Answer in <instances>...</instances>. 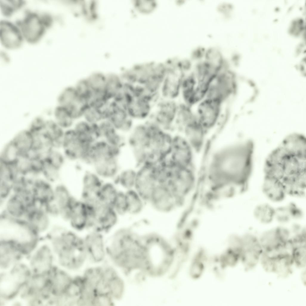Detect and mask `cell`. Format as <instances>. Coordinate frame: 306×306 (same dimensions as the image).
<instances>
[{"instance_id": "cell-1", "label": "cell", "mask_w": 306, "mask_h": 306, "mask_svg": "<svg viewBox=\"0 0 306 306\" xmlns=\"http://www.w3.org/2000/svg\"><path fill=\"white\" fill-rule=\"evenodd\" d=\"M306 141L294 133L286 137L268 156L264 178L280 184L287 194L304 195L306 186Z\"/></svg>"}, {"instance_id": "cell-2", "label": "cell", "mask_w": 306, "mask_h": 306, "mask_svg": "<svg viewBox=\"0 0 306 306\" xmlns=\"http://www.w3.org/2000/svg\"><path fill=\"white\" fill-rule=\"evenodd\" d=\"M69 228L61 227L49 235L60 264L70 270L81 267L88 258L82 236Z\"/></svg>"}, {"instance_id": "cell-3", "label": "cell", "mask_w": 306, "mask_h": 306, "mask_svg": "<svg viewBox=\"0 0 306 306\" xmlns=\"http://www.w3.org/2000/svg\"><path fill=\"white\" fill-rule=\"evenodd\" d=\"M159 96L151 94L141 85H129L125 96V107L135 122H143L151 117Z\"/></svg>"}, {"instance_id": "cell-4", "label": "cell", "mask_w": 306, "mask_h": 306, "mask_svg": "<svg viewBox=\"0 0 306 306\" xmlns=\"http://www.w3.org/2000/svg\"><path fill=\"white\" fill-rule=\"evenodd\" d=\"M126 146L134 163L140 164L147 160L150 155L149 136L146 121L135 123L126 136Z\"/></svg>"}, {"instance_id": "cell-5", "label": "cell", "mask_w": 306, "mask_h": 306, "mask_svg": "<svg viewBox=\"0 0 306 306\" xmlns=\"http://www.w3.org/2000/svg\"><path fill=\"white\" fill-rule=\"evenodd\" d=\"M146 121L149 135L150 159L152 162L158 163L167 157L173 133L163 129L151 119Z\"/></svg>"}, {"instance_id": "cell-6", "label": "cell", "mask_w": 306, "mask_h": 306, "mask_svg": "<svg viewBox=\"0 0 306 306\" xmlns=\"http://www.w3.org/2000/svg\"><path fill=\"white\" fill-rule=\"evenodd\" d=\"M260 260L267 272L274 273L282 278L287 277L292 273L294 262L289 249L269 253L263 251Z\"/></svg>"}, {"instance_id": "cell-7", "label": "cell", "mask_w": 306, "mask_h": 306, "mask_svg": "<svg viewBox=\"0 0 306 306\" xmlns=\"http://www.w3.org/2000/svg\"><path fill=\"white\" fill-rule=\"evenodd\" d=\"M192 147L183 134L175 132L172 134L170 151L166 158L176 167H191L193 156Z\"/></svg>"}, {"instance_id": "cell-8", "label": "cell", "mask_w": 306, "mask_h": 306, "mask_svg": "<svg viewBox=\"0 0 306 306\" xmlns=\"http://www.w3.org/2000/svg\"><path fill=\"white\" fill-rule=\"evenodd\" d=\"M119 217L112 207L99 201L92 206L89 230L107 235L116 227Z\"/></svg>"}, {"instance_id": "cell-9", "label": "cell", "mask_w": 306, "mask_h": 306, "mask_svg": "<svg viewBox=\"0 0 306 306\" xmlns=\"http://www.w3.org/2000/svg\"><path fill=\"white\" fill-rule=\"evenodd\" d=\"M179 104V101L159 98L154 105L150 118L164 130L173 133L175 131Z\"/></svg>"}, {"instance_id": "cell-10", "label": "cell", "mask_w": 306, "mask_h": 306, "mask_svg": "<svg viewBox=\"0 0 306 306\" xmlns=\"http://www.w3.org/2000/svg\"><path fill=\"white\" fill-rule=\"evenodd\" d=\"M224 104L218 100L205 97L193 107L198 120L205 130L216 124L221 115Z\"/></svg>"}, {"instance_id": "cell-11", "label": "cell", "mask_w": 306, "mask_h": 306, "mask_svg": "<svg viewBox=\"0 0 306 306\" xmlns=\"http://www.w3.org/2000/svg\"><path fill=\"white\" fill-rule=\"evenodd\" d=\"M92 144L82 141L72 127L65 131L60 149L67 161L81 163Z\"/></svg>"}, {"instance_id": "cell-12", "label": "cell", "mask_w": 306, "mask_h": 306, "mask_svg": "<svg viewBox=\"0 0 306 306\" xmlns=\"http://www.w3.org/2000/svg\"><path fill=\"white\" fill-rule=\"evenodd\" d=\"M157 163H146L137 167L134 186L144 198L151 197L154 189L158 184L157 175Z\"/></svg>"}, {"instance_id": "cell-13", "label": "cell", "mask_w": 306, "mask_h": 306, "mask_svg": "<svg viewBox=\"0 0 306 306\" xmlns=\"http://www.w3.org/2000/svg\"><path fill=\"white\" fill-rule=\"evenodd\" d=\"M123 149L113 146L102 139L96 140L90 146L82 163L91 168L100 161L120 159Z\"/></svg>"}, {"instance_id": "cell-14", "label": "cell", "mask_w": 306, "mask_h": 306, "mask_svg": "<svg viewBox=\"0 0 306 306\" xmlns=\"http://www.w3.org/2000/svg\"><path fill=\"white\" fill-rule=\"evenodd\" d=\"M105 119L109 121L118 131L125 136L131 131L135 123L123 105L113 100L105 110Z\"/></svg>"}, {"instance_id": "cell-15", "label": "cell", "mask_w": 306, "mask_h": 306, "mask_svg": "<svg viewBox=\"0 0 306 306\" xmlns=\"http://www.w3.org/2000/svg\"><path fill=\"white\" fill-rule=\"evenodd\" d=\"M103 181L91 168L84 169L80 178L78 198L86 202L98 199V193Z\"/></svg>"}, {"instance_id": "cell-16", "label": "cell", "mask_w": 306, "mask_h": 306, "mask_svg": "<svg viewBox=\"0 0 306 306\" xmlns=\"http://www.w3.org/2000/svg\"><path fill=\"white\" fill-rule=\"evenodd\" d=\"M290 237V230L279 226L264 231L259 239L263 251L269 252L287 247Z\"/></svg>"}, {"instance_id": "cell-17", "label": "cell", "mask_w": 306, "mask_h": 306, "mask_svg": "<svg viewBox=\"0 0 306 306\" xmlns=\"http://www.w3.org/2000/svg\"><path fill=\"white\" fill-rule=\"evenodd\" d=\"M82 235L88 258L92 262L99 263L102 261L107 255L105 234L99 232L89 230Z\"/></svg>"}, {"instance_id": "cell-18", "label": "cell", "mask_w": 306, "mask_h": 306, "mask_svg": "<svg viewBox=\"0 0 306 306\" xmlns=\"http://www.w3.org/2000/svg\"><path fill=\"white\" fill-rule=\"evenodd\" d=\"M242 246L240 259L246 270L254 268L260 260L263 252L259 238L249 233L242 240Z\"/></svg>"}, {"instance_id": "cell-19", "label": "cell", "mask_w": 306, "mask_h": 306, "mask_svg": "<svg viewBox=\"0 0 306 306\" xmlns=\"http://www.w3.org/2000/svg\"><path fill=\"white\" fill-rule=\"evenodd\" d=\"M52 218L37 204L28 209L23 220L39 236L47 235L53 227Z\"/></svg>"}, {"instance_id": "cell-20", "label": "cell", "mask_w": 306, "mask_h": 306, "mask_svg": "<svg viewBox=\"0 0 306 306\" xmlns=\"http://www.w3.org/2000/svg\"><path fill=\"white\" fill-rule=\"evenodd\" d=\"M178 69L167 68L159 92L160 98L179 101L182 81L185 75Z\"/></svg>"}, {"instance_id": "cell-21", "label": "cell", "mask_w": 306, "mask_h": 306, "mask_svg": "<svg viewBox=\"0 0 306 306\" xmlns=\"http://www.w3.org/2000/svg\"><path fill=\"white\" fill-rule=\"evenodd\" d=\"M89 215L86 203L78 197L71 207L67 222L69 227L79 233H84L89 228Z\"/></svg>"}, {"instance_id": "cell-22", "label": "cell", "mask_w": 306, "mask_h": 306, "mask_svg": "<svg viewBox=\"0 0 306 306\" xmlns=\"http://www.w3.org/2000/svg\"><path fill=\"white\" fill-rule=\"evenodd\" d=\"M31 188L39 206H44L54 201V185L42 176L32 178Z\"/></svg>"}, {"instance_id": "cell-23", "label": "cell", "mask_w": 306, "mask_h": 306, "mask_svg": "<svg viewBox=\"0 0 306 306\" xmlns=\"http://www.w3.org/2000/svg\"><path fill=\"white\" fill-rule=\"evenodd\" d=\"M44 22L36 14H28L20 24V31L22 36L29 42H36L43 33Z\"/></svg>"}, {"instance_id": "cell-24", "label": "cell", "mask_w": 306, "mask_h": 306, "mask_svg": "<svg viewBox=\"0 0 306 306\" xmlns=\"http://www.w3.org/2000/svg\"><path fill=\"white\" fill-rule=\"evenodd\" d=\"M97 125L100 139L122 149L126 147V137L118 131L109 121L104 119Z\"/></svg>"}, {"instance_id": "cell-25", "label": "cell", "mask_w": 306, "mask_h": 306, "mask_svg": "<svg viewBox=\"0 0 306 306\" xmlns=\"http://www.w3.org/2000/svg\"><path fill=\"white\" fill-rule=\"evenodd\" d=\"M0 214L13 219L21 220L24 219L27 208L21 198L12 193L0 204Z\"/></svg>"}, {"instance_id": "cell-26", "label": "cell", "mask_w": 306, "mask_h": 306, "mask_svg": "<svg viewBox=\"0 0 306 306\" xmlns=\"http://www.w3.org/2000/svg\"><path fill=\"white\" fill-rule=\"evenodd\" d=\"M22 36L20 30L13 24L6 21L1 22V40L5 47L12 49L18 47L22 43Z\"/></svg>"}, {"instance_id": "cell-27", "label": "cell", "mask_w": 306, "mask_h": 306, "mask_svg": "<svg viewBox=\"0 0 306 306\" xmlns=\"http://www.w3.org/2000/svg\"><path fill=\"white\" fill-rule=\"evenodd\" d=\"M121 167L120 159H113L99 162L91 168L104 181L114 180Z\"/></svg>"}, {"instance_id": "cell-28", "label": "cell", "mask_w": 306, "mask_h": 306, "mask_svg": "<svg viewBox=\"0 0 306 306\" xmlns=\"http://www.w3.org/2000/svg\"><path fill=\"white\" fill-rule=\"evenodd\" d=\"M76 197L65 183L60 181L54 185V202L59 209V214L70 208Z\"/></svg>"}, {"instance_id": "cell-29", "label": "cell", "mask_w": 306, "mask_h": 306, "mask_svg": "<svg viewBox=\"0 0 306 306\" xmlns=\"http://www.w3.org/2000/svg\"><path fill=\"white\" fill-rule=\"evenodd\" d=\"M79 138L90 144L99 139L97 124H90L83 119L76 121L73 127Z\"/></svg>"}, {"instance_id": "cell-30", "label": "cell", "mask_w": 306, "mask_h": 306, "mask_svg": "<svg viewBox=\"0 0 306 306\" xmlns=\"http://www.w3.org/2000/svg\"><path fill=\"white\" fill-rule=\"evenodd\" d=\"M49 250L47 245H43L31 258V263L33 270L39 274L46 272L51 267L52 258Z\"/></svg>"}, {"instance_id": "cell-31", "label": "cell", "mask_w": 306, "mask_h": 306, "mask_svg": "<svg viewBox=\"0 0 306 306\" xmlns=\"http://www.w3.org/2000/svg\"><path fill=\"white\" fill-rule=\"evenodd\" d=\"M34 135L27 128L16 133L10 140L20 154H29L32 151Z\"/></svg>"}, {"instance_id": "cell-32", "label": "cell", "mask_w": 306, "mask_h": 306, "mask_svg": "<svg viewBox=\"0 0 306 306\" xmlns=\"http://www.w3.org/2000/svg\"><path fill=\"white\" fill-rule=\"evenodd\" d=\"M262 191L264 195L268 200L274 203L282 201L287 194L285 188L282 185L264 179Z\"/></svg>"}, {"instance_id": "cell-33", "label": "cell", "mask_w": 306, "mask_h": 306, "mask_svg": "<svg viewBox=\"0 0 306 306\" xmlns=\"http://www.w3.org/2000/svg\"><path fill=\"white\" fill-rule=\"evenodd\" d=\"M137 173V167L133 165L121 167L114 180L118 188L129 189L134 186Z\"/></svg>"}, {"instance_id": "cell-34", "label": "cell", "mask_w": 306, "mask_h": 306, "mask_svg": "<svg viewBox=\"0 0 306 306\" xmlns=\"http://www.w3.org/2000/svg\"><path fill=\"white\" fill-rule=\"evenodd\" d=\"M302 215L301 209L296 204L291 203L275 209V219L280 223L285 224L292 219L301 218Z\"/></svg>"}, {"instance_id": "cell-35", "label": "cell", "mask_w": 306, "mask_h": 306, "mask_svg": "<svg viewBox=\"0 0 306 306\" xmlns=\"http://www.w3.org/2000/svg\"><path fill=\"white\" fill-rule=\"evenodd\" d=\"M73 279L65 272L60 270H56L50 279L51 287L57 295L61 296L69 287Z\"/></svg>"}, {"instance_id": "cell-36", "label": "cell", "mask_w": 306, "mask_h": 306, "mask_svg": "<svg viewBox=\"0 0 306 306\" xmlns=\"http://www.w3.org/2000/svg\"><path fill=\"white\" fill-rule=\"evenodd\" d=\"M106 75V82L103 92L107 98L111 101L121 93L124 83L119 74L110 73Z\"/></svg>"}, {"instance_id": "cell-37", "label": "cell", "mask_w": 306, "mask_h": 306, "mask_svg": "<svg viewBox=\"0 0 306 306\" xmlns=\"http://www.w3.org/2000/svg\"><path fill=\"white\" fill-rule=\"evenodd\" d=\"M119 190L114 180H104L99 192L98 199L102 204L112 207Z\"/></svg>"}, {"instance_id": "cell-38", "label": "cell", "mask_w": 306, "mask_h": 306, "mask_svg": "<svg viewBox=\"0 0 306 306\" xmlns=\"http://www.w3.org/2000/svg\"><path fill=\"white\" fill-rule=\"evenodd\" d=\"M65 131L54 120H46L43 133L51 142L53 148L60 149Z\"/></svg>"}, {"instance_id": "cell-39", "label": "cell", "mask_w": 306, "mask_h": 306, "mask_svg": "<svg viewBox=\"0 0 306 306\" xmlns=\"http://www.w3.org/2000/svg\"><path fill=\"white\" fill-rule=\"evenodd\" d=\"M275 208L266 203L259 204L254 207L253 214L258 222L263 224H270L275 219Z\"/></svg>"}, {"instance_id": "cell-40", "label": "cell", "mask_w": 306, "mask_h": 306, "mask_svg": "<svg viewBox=\"0 0 306 306\" xmlns=\"http://www.w3.org/2000/svg\"><path fill=\"white\" fill-rule=\"evenodd\" d=\"M24 272L22 270L21 272L20 270L16 271L15 270V272L14 270L13 273L2 277V291L5 290L2 293L5 292H7V294H11L17 291L19 287V285H21L25 279V274L23 273Z\"/></svg>"}, {"instance_id": "cell-41", "label": "cell", "mask_w": 306, "mask_h": 306, "mask_svg": "<svg viewBox=\"0 0 306 306\" xmlns=\"http://www.w3.org/2000/svg\"><path fill=\"white\" fill-rule=\"evenodd\" d=\"M171 191L166 186L158 184L154 189L151 198L155 204L160 208L170 206L172 201Z\"/></svg>"}, {"instance_id": "cell-42", "label": "cell", "mask_w": 306, "mask_h": 306, "mask_svg": "<svg viewBox=\"0 0 306 306\" xmlns=\"http://www.w3.org/2000/svg\"><path fill=\"white\" fill-rule=\"evenodd\" d=\"M82 99L79 96L74 86H68L63 91L59 97V105L69 111Z\"/></svg>"}, {"instance_id": "cell-43", "label": "cell", "mask_w": 306, "mask_h": 306, "mask_svg": "<svg viewBox=\"0 0 306 306\" xmlns=\"http://www.w3.org/2000/svg\"><path fill=\"white\" fill-rule=\"evenodd\" d=\"M45 164L61 172L67 161L60 149L53 148L44 156Z\"/></svg>"}, {"instance_id": "cell-44", "label": "cell", "mask_w": 306, "mask_h": 306, "mask_svg": "<svg viewBox=\"0 0 306 306\" xmlns=\"http://www.w3.org/2000/svg\"><path fill=\"white\" fill-rule=\"evenodd\" d=\"M54 121L65 130L72 128L75 122L68 111L59 105L56 108Z\"/></svg>"}, {"instance_id": "cell-45", "label": "cell", "mask_w": 306, "mask_h": 306, "mask_svg": "<svg viewBox=\"0 0 306 306\" xmlns=\"http://www.w3.org/2000/svg\"><path fill=\"white\" fill-rule=\"evenodd\" d=\"M20 154L11 140L7 141L3 146L0 153V162L8 164H14Z\"/></svg>"}, {"instance_id": "cell-46", "label": "cell", "mask_w": 306, "mask_h": 306, "mask_svg": "<svg viewBox=\"0 0 306 306\" xmlns=\"http://www.w3.org/2000/svg\"><path fill=\"white\" fill-rule=\"evenodd\" d=\"M34 137L33 145L31 153L44 156L53 148L51 142L43 133Z\"/></svg>"}, {"instance_id": "cell-47", "label": "cell", "mask_w": 306, "mask_h": 306, "mask_svg": "<svg viewBox=\"0 0 306 306\" xmlns=\"http://www.w3.org/2000/svg\"><path fill=\"white\" fill-rule=\"evenodd\" d=\"M294 263L299 268L306 266V242L290 244Z\"/></svg>"}, {"instance_id": "cell-48", "label": "cell", "mask_w": 306, "mask_h": 306, "mask_svg": "<svg viewBox=\"0 0 306 306\" xmlns=\"http://www.w3.org/2000/svg\"><path fill=\"white\" fill-rule=\"evenodd\" d=\"M86 78L92 92H103L106 82V74L100 72H94Z\"/></svg>"}, {"instance_id": "cell-49", "label": "cell", "mask_w": 306, "mask_h": 306, "mask_svg": "<svg viewBox=\"0 0 306 306\" xmlns=\"http://www.w3.org/2000/svg\"><path fill=\"white\" fill-rule=\"evenodd\" d=\"M19 175L13 164L0 162V181L11 185Z\"/></svg>"}, {"instance_id": "cell-50", "label": "cell", "mask_w": 306, "mask_h": 306, "mask_svg": "<svg viewBox=\"0 0 306 306\" xmlns=\"http://www.w3.org/2000/svg\"><path fill=\"white\" fill-rule=\"evenodd\" d=\"M30 157L29 177L34 178L41 176L44 164V156L32 153Z\"/></svg>"}, {"instance_id": "cell-51", "label": "cell", "mask_w": 306, "mask_h": 306, "mask_svg": "<svg viewBox=\"0 0 306 306\" xmlns=\"http://www.w3.org/2000/svg\"><path fill=\"white\" fill-rule=\"evenodd\" d=\"M202 250L199 251L193 259L190 268L191 277L198 279L202 275L204 269V255Z\"/></svg>"}, {"instance_id": "cell-52", "label": "cell", "mask_w": 306, "mask_h": 306, "mask_svg": "<svg viewBox=\"0 0 306 306\" xmlns=\"http://www.w3.org/2000/svg\"><path fill=\"white\" fill-rule=\"evenodd\" d=\"M82 119L88 123L97 124L105 119L103 112L88 105L84 112Z\"/></svg>"}, {"instance_id": "cell-53", "label": "cell", "mask_w": 306, "mask_h": 306, "mask_svg": "<svg viewBox=\"0 0 306 306\" xmlns=\"http://www.w3.org/2000/svg\"><path fill=\"white\" fill-rule=\"evenodd\" d=\"M240 253L232 249L227 250L220 258V261L222 266H233L240 259Z\"/></svg>"}, {"instance_id": "cell-54", "label": "cell", "mask_w": 306, "mask_h": 306, "mask_svg": "<svg viewBox=\"0 0 306 306\" xmlns=\"http://www.w3.org/2000/svg\"><path fill=\"white\" fill-rule=\"evenodd\" d=\"M74 87L79 97L87 102L93 92L86 78L81 79L78 80Z\"/></svg>"}, {"instance_id": "cell-55", "label": "cell", "mask_w": 306, "mask_h": 306, "mask_svg": "<svg viewBox=\"0 0 306 306\" xmlns=\"http://www.w3.org/2000/svg\"><path fill=\"white\" fill-rule=\"evenodd\" d=\"M125 193L128 212H136L139 211L141 208V203L138 195L130 190Z\"/></svg>"}, {"instance_id": "cell-56", "label": "cell", "mask_w": 306, "mask_h": 306, "mask_svg": "<svg viewBox=\"0 0 306 306\" xmlns=\"http://www.w3.org/2000/svg\"><path fill=\"white\" fill-rule=\"evenodd\" d=\"M112 208L119 216L128 212L125 193L120 190L119 191Z\"/></svg>"}, {"instance_id": "cell-57", "label": "cell", "mask_w": 306, "mask_h": 306, "mask_svg": "<svg viewBox=\"0 0 306 306\" xmlns=\"http://www.w3.org/2000/svg\"><path fill=\"white\" fill-rule=\"evenodd\" d=\"M46 121L40 118H36L32 121L27 128L34 136L41 134L43 132Z\"/></svg>"}, {"instance_id": "cell-58", "label": "cell", "mask_w": 306, "mask_h": 306, "mask_svg": "<svg viewBox=\"0 0 306 306\" xmlns=\"http://www.w3.org/2000/svg\"><path fill=\"white\" fill-rule=\"evenodd\" d=\"M1 1V7L2 12L5 14H10L14 10L17 9L22 5V3L19 1Z\"/></svg>"}, {"instance_id": "cell-59", "label": "cell", "mask_w": 306, "mask_h": 306, "mask_svg": "<svg viewBox=\"0 0 306 306\" xmlns=\"http://www.w3.org/2000/svg\"><path fill=\"white\" fill-rule=\"evenodd\" d=\"M12 193L11 185L0 181V204H2Z\"/></svg>"}]
</instances>
